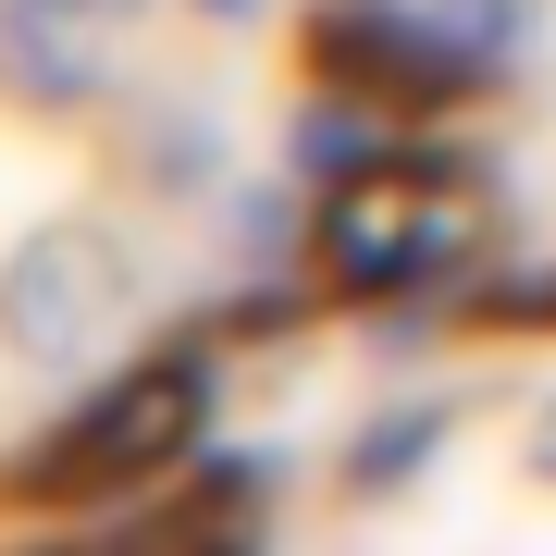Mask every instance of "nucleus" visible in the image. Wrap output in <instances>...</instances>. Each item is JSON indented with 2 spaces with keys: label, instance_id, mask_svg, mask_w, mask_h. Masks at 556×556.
<instances>
[{
  "label": "nucleus",
  "instance_id": "7",
  "mask_svg": "<svg viewBox=\"0 0 556 556\" xmlns=\"http://www.w3.org/2000/svg\"><path fill=\"white\" fill-rule=\"evenodd\" d=\"M457 433V396H420L396 420H371V433L346 445V495H396V482H420V457H433Z\"/></svg>",
  "mask_w": 556,
  "mask_h": 556
},
{
  "label": "nucleus",
  "instance_id": "6",
  "mask_svg": "<svg viewBox=\"0 0 556 556\" xmlns=\"http://www.w3.org/2000/svg\"><path fill=\"white\" fill-rule=\"evenodd\" d=\"M285 161H298L309 186H346L358 161H383V100H358V87H321V100L285 124Z\"/></svg>",
  "mask_w": 556,
  "mask_h": 556
},
{
  "label": "nucleus",
  "instance_id": "1",
  "mask_svg": "<svg viewBox=\"0 0 556 556\" xmlns=\"http://www.w3.org/2000/svg\"><path fill=\"white\" fill-rule=\"evenodd\" d=\"M321 273L346 298H396V285H445L470 273L482 248V186L457 149H383L358 161L346 186H321V223H309Z\"/></svg>",
  "mask_w": 556,
  "mask_h": 556
},
{
  "label": "nucleus",
  "instance_id": "3",
  "mask_svg": "<svg viewBox=\"0 0 556 556\" xmlns=\"http://www.w3.org/2000/svg\"><path fill=\"white\" fill-rule=\"evenodd\" d=\"M309 62H321V87H358V100H470L495 75L433 0H321Z\"/></svg>",
  "mask_w": 556,
  "mask_h": 556
},
{
  "label": "nucleus",
  "instance_id": "10",
  "mask_svg": "<svg viewBox=\"0 0 556 556\" xmlns=\"http://www.w3.org/2000/svg\"><path fill=\"white\" fill-rule=\"evenodd\" d=\"M532 470H544V482H556V396H544V408H532Z\"/></svg>",
  "mask_w": 556,
  "mask_h": 556
},
{
  "label": "nucleus",
  "instance_id": "12",
  "mask_svg": "<svg viewBox=\"0 0 556 556\" xmlns=\"http://www.w3.org/2000/svg\"><path fill=\"white\" fill-rule=\"evenodd\" d=\"M87 13H112V25H124V13H149V0H87Z\"/></svg>",
  "mask_w": 556,
  "mask_h": 556
},
{
  "label": "nucleus",
  "instance_id": "11",
  "mask_svg": "<svg viewBox=\"0 0 556 556\" xmlns=\"http://www.w3.org/2000/svg\"><path fill=\"white\" fill-rule=\"evenodd\" d=\"M199 13H211V25H248V13H260V0H199Z\"/></svg>",
  "mask_w": 556,
  "mask_h": 556
},
{
  "label": "nucleus",
  "instance_id": "8",
  "mask_svg": "<svg viewBox=\"0 0 556 556\" xmlns=\"http://www.w3.org/2000/svg\"><path fill=\"white\" fill-rule=\"evenodd\" d=\"M433 13H445L482 62H507V38H519V0H433Z\"/></svg>",
  "mask_w": 556,
  "mask_h": 556
},
{
  "label": "nucleus",
  "instance_id": "2",
  "mask_svg": "<svg viewBox=\"0 0 556 556\" xmlns=\"http://www.w3.org/2000/svg\"><path fill=\"white\" fill-rule=\"evenodd\" d=\"M199 420H211V358H199V346H161V358H137L124 383H100V396L25 457L13 495L87 507V495H124V482H161V470L199 457Z\"/></svg>",
  "mask_w": 556,
  "mask_h": 556
},
{
  "label": "nucleus",
  "instance_id": "5",
  "mask_svg": "<svg viewBox=\"0 0 556 556\" xmlns=\"http://www.w3.org/2000/svg\"><path fill=\"white\" fill-rule=\"evenodd\" d=\"M0 75L50 112L112 100V13H87V0H0Z\"/></svg>",
  "mask_w": 556,
  "mask_h": 556
},
{
  "label": "nucleus",
  "instance_id": "4",
  "mask_svg": "<svg viewBox=\"0 0 556 556\" xmlns=\"http://www.w3.org/2000/svg\"><path fill=\"white\" fill-rule=\"evenodd\" d=\"M124 321V248L100 223H38L13 260H0V346L13 358H87Z\"/></svg>",
  "mask_w": 556,
  "mask_h": 556
},
{
  "label": "nucleus",
  "instance_id": "9",
  "mask_svg": "<svg viewBox=\"0 0 556 556\" xmlns=\"http://www.w3.org/2000/svg\"><path fill=\"white\" fill-rule=\"evenodd\" d=\"M236 248H298V211L285 199H236Z\"/></svg>",
  "mask_w": 556,
  "mask_h": 556
}]
</instances>
